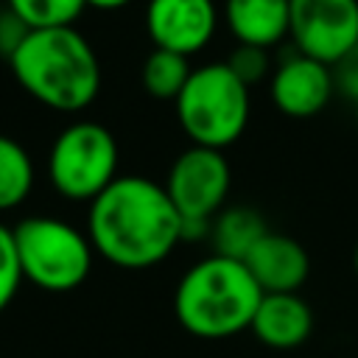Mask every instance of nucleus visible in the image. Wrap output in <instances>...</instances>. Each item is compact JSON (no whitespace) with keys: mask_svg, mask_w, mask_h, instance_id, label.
Listing matches in <instances>:
<instances>
[{"mask_svg":"<svg viewBox=\"0 0 358 358\" xmlns=\"http://www.w3.org/2000/svg\"><path fill=\"white\" fill-rule=\"evenodd\" d=\"M243 266L263 294H299L310 274V257L305 246L296 238L271 229L243 257Z\"/></svg>","mask_w":358,"mask_h":358,"instance_id":"obj_11","label":"nucleus"},{"mask_svg":"<svg viewBox=\"0 0 358 358\" xmlns=\"http://www.w3.org/2000/svg\"><path fill=\"white\" fill-rule=\"evenodd\" d=\"M266 232H268V227L255 207L235 204V207H224L213 218L210 243L218 257L243 260Z\"/></svg>","mask_w":358,"mask_h":358,"instance_id":"obj_14","label":"nucleus"},{"mask_svg":"<svg viewBox=\"0 0 358 358\" xmlns=\"http://www.w3.org/2000/svg\"><path fill=\"white\" fill-rule=\"evenodd\" d=\"M221 14L238 45L268 50L288 36L291 0H224Z\"/></svg>","mask_w":358,"mask_h":358,"instance_id":"obj_13","label":"nucleus"},{"mask_svg":"<svg viewBox=\"0 0 358 358\" xmlns=\"http://www.w3.org/2000/svg\"><path fill=\"white\" fill-rule=\"evenodd\" d=\"M173 106L176 120L193 145L224 151L249 123V87L227 62L201 64L193 67Z\"/></svg>","mask_w":358,"mask_h":358,"instance_id":"obj_4","label":"nucleus"},{"mask_svg":"<svg viewBox=\"0 0 358 358\" xmlns=\"http://www.w3.org/2000/svg\"><path fill=\"white\" fill-rule=\"evenodd\" d=\"M263 299L243 260L204 257L193 263L173 294L176 322L196 338H229L252 327Z\"/></svg>","mask_w":358,"mask_h":358,"instance_id":"obj_3","label":"nucleus"},{"mask_svg":"<svg viewBox=\"0 0 358 358\" xmlns=\"http://www.w3.org/2000/svg\"><path fill=\"white\" fill-rule=\"evenodd\" d=\"M190 73H193V67H190L187 56L154 48L145 56V62H143L140 81H143V90L151 98H157V101H176L179 92L185 90Z\"/></svg>","mask_w":358,"mask_h":358,"instance_id":"obj_15","label":"nucleus"},{"mask_svg":"<svg viewBox=\"0 0 358 358\" xmlns=\"http://www.w3.org/2000/svg\"><path fill=\"white\" fill-rule=\"evenodd\" d=\"M229 70L252 90V84L271 78V62H268V50L266 48H255V45H238L229 59H227Z\"/></svg>","mask_w":358,"mask_h":358,"instance_id":"obj_19","label":"nucleus"},{"mask_svg":"<svg viewBox=\"0 0 358 358\" xmlns=\"http://www.w3.org/2000/svg\"><path fill=\"white\" fill-rule=\"evenodd\" d=\"M131 0H87V6H92V8H101V11H115V8H123V6H129Z\"/></svg>","mask_w":358,"mask_h":358,"instance_id":"obj_22","label":"nucleus"},{"mask_svg":"<svg viewBox=\"0 0 358 358\" xmlns=\"http://www.w3.org/2000/svg\"><path fill=\"white\" fill-rule=\"evenodd\" d=\"M11 232L22 280L50 294L73 291L87 280L95 255L87 232L53 215L22 218Z\"/></svg>","mask_w":358,"mask_h":358,"instance_id":"obj_5","label":"nucleus"},{"mask_svg":"<svg viewBox=\"0 0 358 358\" xmlns=\"http://www.w3.org/2000/svg\"><path fill=\"white\" fill-rule=\"evenodd\" d=\"M352 268H355V274H358V243H355V249H352Z\"/></svg>","mask_w":358,"mask_h":358,"instance_id":"obj_23","label":"nucleus"},{"mask_svg":"<svg viewBox=\"0 0 358 358\" xmlns=\"http://www.w3.org/2000/svg\"><path fill=\"white\" fill-rule=\"evenodd\" d=\"M92 249L117 268H151L182 243V215L165 185L145 176H117L90 201Z\"/></svg>","mask_w":358,"mask_h":358,"instance_id":"obj_1","label":"nucleus"},{"mask_svg":"<svg viewBox=\"0 0 358 358\" xmlns=\"http://www.w3.org/2000/svg\"><path fill=\"white\" fill-rule=\"evenodd\" d=\"M20 285H22V268L14 246V232L6 224H0V313L14 302Z\"/></svg>","mask_w":358,"mask_h":358,"instance_id":"obj_18","label":"nucleus"},{"mask_svg":"<svg viewBox=\"0 0 358 358\" xmlns=\"http://www.w3.org/2000/svg\"><path fill=\"white\" fill-rule=\"evenodd\" d=\"M117 162L115 134L95 120H78L56 134L48 154V176L64 199L92 201L117 179Z\"/></svg>","mask_w":358,"mask_h":358,"instance_id":"obj_6","label":"nucleus"},{"mask_svg":"<svg viewBox=\"0 0 358 358\" xmlns=\"http://www.w3.org/2000/svg\"><path fill=\"white\" fill-rule=\"evenodd\" d=\"M215 28V0H148L145 31L154 48L193 56L210 45Z\"/></svg>","mask_w":358,"mask_h":358,"instance_id":"obj_9","label":"nucleus"},{"mask_svg":"<svg viewBox=\"0 0 358 358\" xmlns=\"http://www.w3.org/2000/svg\"><path fill=\"white\" fill-rule=\"evenodd\" d=\"M34 187V162L22 143L0 134V213L20 207Z\"/></svg>","mask_w":358,"mask_h":358,"instance_id":"obj_16","label":"nucleus"},{"mask_svg":"<svg viewBox=\"0 0 358 358\" xmlns=\"http://www.w3.org/2000/svg\"><path fill=\"white\" fill-rule=\"evenodd\" d=\"M6 6L31 28H70L84 14L87 0H6Z\"/></svg>","mask_w":358,"mask_h":358,"instance_id":"obj_17","label":"nucleus"},{"mask_svg":"<svg viewBox=\"0 0 358 358\" xmlns=\"http://www.w3.org/2000/svg\"><path fill=\"white\" fill-rule=\"evenodd\" d=\"M229 162L224 151L190 145L185 148L165 179V190L182 221H213L229 193Z\"/></svg>","mask_w":358,"mask_h":358,"instance_id":"obj_7","label":"nucleus"},{"mask_svg":"<svg viewBox=\"0 0 358 358\" xmlns=\"http://www.w3.org/2000/svg\"><path fill=\"white\" fill-rule=\"evenodd\" d=\"M330 73H333L336 92H344L355 101L358 98V42L336 64H330Z\"/></svg>","mask_w":358,"mask_h":358,"instance_id":"obj_21","label":"nucleus"},{"mask_svg":"<svg viewBox=\"0 0 358 358\" xmlns=\"http://www.w3.org/2000/svg\"><path fill=\"white\" fill-rule=\"evenodd\" d=\"M352 103H355V123H358V98H355Z\"/></svg>","mask_w":358,"mask_h":358,"instance_id":"obj_24","label":"nucleus"},{"mask_svg":"<svg viewBox=\"0 0 358 358\" xmlns=\"http://www.w3.org/2000/svg\"><path fill=\"white\" fill-rule=\"evenodd\" d=\"M8 64L34 101L64 115L87 109L101 90L98 53L76 25L31 31Z\"/></svg>","mask_w":358,"mask_h":358,"instance_id":"obj_2","label":"nucleus"},{"mask_svg":"<svg viewBox=\"0 0 358 358\" xmlns=\"http://www.w3.org/2000/svg\"><path fill=\"white\" fill-rule=\"evenodd\" d=\"M28 34H31V28H28L8 6H3V8H0V56H3L6 62L17 53V48L25 42Z\"/></svg>","mask_w":358,"mask_h":358,"instance_id":"obj_20","label":"nucleus"},{"mask_svg":"<svg viewBox=\"0 0 358 358\" xmlns=\"http://www.w3.org/2000/svg\"><path fill=\"white\" fill-rule=\"evenodd\" d=\"M336 92L333 73L327 64L302 56L299 50L282 59L268 78L271 103L288 117H313L319 115Z\"/></svg>","mask_w":358,"mask_h":358,"instance_id":"obj_10","label":"nucleus"},{"mask_svg":"<svg viewBox=\"0 0 358 358\" xmlns=\"http://www.w3.org/2000/svg\"><path fill=\"white\" fill-rule=\"evenodd\" d=\"M249 330L271 350H294L308 341L313 310L299 294H263Z\"/></svg>","mask_w":358,"mask_h":358,"instance_id":"obj_12","label":"nucleus"},{"mask_svg":"<svg viewBox=\"0 0 358 358\" xmlns=\"http://www.w3.org/2000/svg\"><path fill=\"white\" fill-rule=\"evenodd\" d=\"M288 36L302 56L336 64L358 42V0H291Z\"/></svg>","mask_w":358,"mask_h":358,"instance_id":"obj_8","label":"nucleus"}]
</instances>
